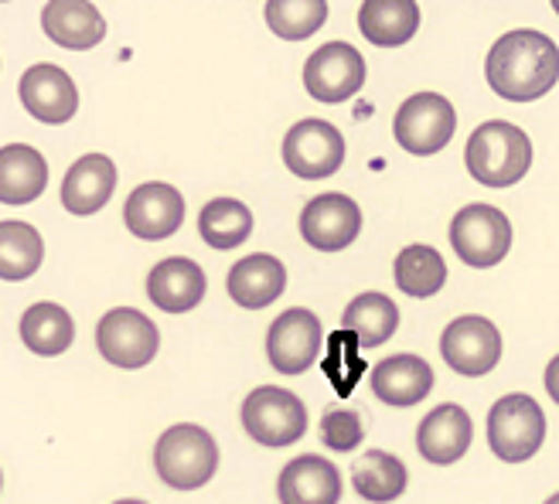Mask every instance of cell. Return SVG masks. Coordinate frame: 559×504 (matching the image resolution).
Masks as SVG:
<instances>
[{"mask_svg":"<svg viewBox=\"0 0 559 504\" xmlns=\"http://www.w3.org/2000/svg\"><path fill=\"white\" fill-rule=\"evenodd\" d=\"M127 229L144 239V242H160L167 236H175L185 221V199L181 191L164 184V181H151V184H140L130 191L127 208Z\"/></svg>","mask_w":559,"mask_h":504,"instance_id":"cell-13","label":"cell"},{"mask_svg":"<svg viewBox=\"0 0 559 504\" xmlns=\"http://www.w3.org/2000/svg\"><path fill=\"white\" fill-rule=\"evenodd\" d=\"M205 273L194 260L171 256L160 260L147 276V297L167 314H188L205 300Z\"/></svg>","mask_w":559,"mask_h":504,"instance_id":"cell-17","label":"cell"},{"mask_svg":"<svg viewBox=\"0 0 559 504\" xmlns=\"http://www.w3.org/2000/svg\"><path fill=\"white\" fill-rule=\"evenodd\" d=\"M117 188V164L106 154H86L79 157L62 181V205L72 215H96L114 199Z\"/></svg>","mask_w":559,"mask_h":504,"instance_id":"cell-20","label":"cell"},{"mask_svg":"<svg viewBox=\"0 0 559 504\" xmlns=\"http://www.w3.org/2000/svg\"><path fill=\"white\" fill-rule=\"evenodd\" d=\"M406 481H409L406 464L400 457H393V454H385V451L361 454L358 464H355V470H352L355 491L366 497V501H376V504L396 501L406 491Z\"/></svg>","mask_w":559,"mask_h":504,"instance_id":"cell-27","label":"cell"},{"mask_svg":"<svg viewBox=\"0 0 559 504\" xmlns=\"http://www.w3.org/2000/svg\"><path fill=\"white\" fill-rule=\"evenodd\" d=\"M48 188V164L32 144L0 147V202L32 205Z\"/></svg>","mask_w":559,"mask_h":504,"instance_id":"cell-23","label":"cell"},{"mask_svg":"<svg viewBox=\"0 0 559 504\" xmlns=\"http://www.w3.org/2000/svg\"><path fill=\"white\" fill-rule=\"evenodd\" d=\"M440 355L457 375L464 379H481L488 375L498 358H501V334L488 317L467 314L457 317L454 324H447L440 338Z\"/></svg>","mask_w":559,"mask_h":504,"instance_id":"cell-12","label":"cell"},{"mask_svg":"<svg viewBox=\"0 0 559 504\" xmlns=\"http://www.w3.org/2000/svg\"><path fill=\"white\" fill-rule=\"evenodd\" d=\"M546 504H559V497H556V494H552V497H549V501H546Z\"/></svg>","mask_w":559,"mask_h":504,"instance_id":"cell-34","label":"cell"},{"mask_svg":"<svg viewBox=\"0 0 559 504\" xmlns=\"http://www.w3.org/2000/svg\"><path fill=\"white\" fill-rule=\"evenodd\" d=\"M0 484H4V478H0Z\"/></svg>","mask_w":559,"mask_h":504,"instance_id":"cell-35","label":"cell"},{"mask_svg":"<svg viewBox=\"0 0 559 504\" xmlns=\"http://www.w3.org/2000/svg\"><path fill=\"white\" fill-rule=\"evenodd\" d=\"M345 331L358 341V348H379L396 334L400 327V307L385 293H361L348 303L342 317Z\"/></svg>","mask_w":559,"mask_h":504,"instance_id":"cell-26","label":"cell"},{"mask_svg":"<svg viewBox=\"0 0 559 504\" xmlns=\"http://www.w3.org/2000/svg\"><path fill=\"white\" fill-rule=\"evenodd\" d=\"M280 504H338L342 473L318 454H304L280 470Z\"/></svg>","mask_w":559,"mask_h":504,"instance_id":"cell-18","label":"cell"},{"mask_svg":"<svg viewBox=\"0 0 559 504\" xmlns=\"http://www.w3.org/2000/svg\"><path fill=\"white\" fill-rule=\"evenodd\" d=\"M99 355L117 369H144L160 351V331L157 324L133 311V307H117L109 311L96 327Z\"/></svg>","mask_w":559,"mask_h":504,"instance_id":"cell-8","label":"cell"},{"mask_svg":"<svg viewBox=\"0 0 559 504\" xmlns=\"http://www.w3.org/2000/svg\"><path fill=\"white\" fill-rule=\"evenodd\" d=\"M21 341L41 358L66 355L75 341V324L66 307L59 303H35L21 317Z\"/></svg>","mask_w":559,"mask_h":504,"instance_id":"cell-25","label":"cell"},{"mask_svg":"<svg viewBox=\"0 0 559 504\" xmlns=\"http://www.w3.org/2000/svg\"><path fill=\"white\" fill-rule=\"evenodd\" d=\"M471 433H474L471 416L461 406H454V403H443V406H437L424 419V423H419L416 446H419V454H424L430 464L447 467V464H457L467 454Z\"/></svg>","mask_w":559,"mask_h":504,"instance_id":"cell-21","label":"cell"},{"mask_svg":"<svg viewBox=\"0 0 559 504\" xmlns=\"http://www.w3.org/2000/svg\"><path fill=\"white\" fill-rule=\"evenodd\" d=\"M284 164L304 181L331 178L345 164V136L328 120H300L284 136Z\"/></svg>","mask_w":559,"mask_h":504,"instance_id":"cell-9","label":"cell"},{"mask_svg":"<svg viewBox=\"0 0 559 504\" xmlns=\"http://www.w3.org/2000/svg\"><path fill=\"white\" fill-rule=\"evenodd\" d=\"M393 276L406 297L427 300L447 284V263L433 245H406L393 263Z\"/></svg>","mask_w":559,"mask_h":504,"instance_id":"cell-28","label":"cell"},{"mask_svg":"<svg viewBox=\"0 0 559 504\" xmlns=\"http://www.w3.org/2000/svg\"><path fill=\"white\" fill-rule=\"evenodd\" d=\"M559 75V55L552 38L543 32H509L501 35L488 59L485 79L488 86L509 103H533L552 93Z\"/></svg>","mask_w":559,"mask_h":504,"instance_id":"cell-1","label":"cell"},{"mask_svg":"<svg viewBox=\"0 0 559 504\" xmlns=\"http://www.w3.org/2000/svg\"><path fill=\"white\" fill-rule=\"evenodd\" d=\"M45 35L69 51H90L106 38V17L90 0H51L41 11Z\"/></svg>","mask_w":559,"mask_h":504,"instance_id":"cell-19","label":"cell"},{"mask_svg":"<svg viewBox=\"0 0 559 504\" xmlns=\"http://www.w3.org/2000/svg\"><path fill=\"white\" fill-rule=\"evenodd\" d=\"M419 27V8L413 0H366L358 11V32L379 48L406 45Z\"/></svg>","mask_w":559,"mask_h":504,"instance_id":"cell-24","label":"cell"},{"mask_svg":"<svg viewBox=\"0 0 559 504\" xmlns=\"http://www.w3.org/2000/svg\"><path fill=\"white\" fill-rule=\"evenodd\" d=\"M433 369L430 361H424L419 355H393L382 358L372 369V392L376 399L393 406V409H409L419 406L433 388Z\"/></svg>","mask_w":559,"mask_h":504,"instance_id":"cell-16","label":"cell"},{"mask_svg":"<svg viewBox=\"0 0 559 504\" xmlns=\"http://www.w3.org/2000/svg\"><path fill=\"white\" fill-rule=\"evenodd\" d=\"M17 96L27 113L41 123H51V127L69 123L79 109V89H75L72 75L59 65H48V62L32 65L21 75Z\"/></svg>","mask_w":559,"mask_h":504,"instance_id":"cell-14","label":"cell"},{"mask_svg":"<svg viewBox=\"0 0 559 504\" xmlns=\"http://www.w3.org/2000/svg\"><path fill=\"white\" fill-rule=\"evenodd\" d=\"M321 341H324V327L318 314L304 311V307H290V311H284L270 324L266 334L270 365L280 375H300L318 361Z\"/></svg>","mask_w":559,"mask_h":504,"instance_id":"cell-11","label":"cell"},{"mask_svg":"<svg viewBox=\"0 0 559 504\" xmlns=\"http://www.w3.org/2000/svg\"><path fill=\"white\" fill-rule=\"evenodd\" d=\"M361 232V208L348 194H318L300 212V236L321 252H338Z\"/></svg>","mask_w":559,"mask_h":504,"instance_id":"cell-15","label":"cell"},{"mask_svg":"<svg viewBox=\"0 0 559 504\" xmlns=\"http://www.w3.org/2000/svg\"><path fill=\"white\" fill-rule=\"evenodd\" d=\"M263 17L276 38L304 41L328 21V0H270Z\"/></svg>","mask_w":559,"mask_h":504,"instance_id":"cell-31","label":"cell"},{"mask_svg":"<svg viewBox=\"0 0 559 504\" xmlns=\"http://www.w3.org/2000/svg\"><path fill=\"white\" fill-rule=\"evenodd\" d=\"M226 290L246 311H260L287 290V266L270 252H253L229 269Z\"/></svg>","mask_w":559,"mask_h":504,"instance_id":"cell-22","label":"cell"},{"mask_svg":"<svg viewBox=\"0 0 559 504\" xmlns=\"http://www.w3.org/2000/svg\"><path fill=\"white\" fill-rule=\"evenodd\" d=\"M366 436V427H361V416L355 409H331L321 419V443L334 454H348Z\"/></svg>","mask_w":559,"mask_h":504,"instance_id":"cell-32","label":"cell"},{"mask_svg":"<svg viewBox=\"0 0 559 504\" xmlns=\"http://www.w3.org/2000/svg\"><path fill=\"white\" fill-rule=\"evenodd\" d=\"M546 416L533 396H506L488 409V446L498 460L525 464L543 451Z\"/></svg>","mask_w":559,"mask_h":504,"instance_id":"cell-4","label":"cell"},{"mask_svg":"<svg viewBox=\"0 0 559 504\" xmlns=\"http://www.w3.org/2000/svg\"><path fill=\"white\" fill-rule=\"evenodd\" d=\"M242 430L263 446H290L307 433V409L294 392L260 385L242 403Z\"/></svg>","mask_w":559,"mask_h":504,"instance_id":"cell-7","label":"cell"},{"mask_svg":"<svg viewBox=\"0 0 559 504\" xmlns=\"http://www.w3.org/2000/svg\"><path fill=\"white\" fill-rule=\"evenodd\" d=\"M117 504H147V501H136V497H123V501H117Z\"/></svg>","mask_w":559,"mask_h":504,"instance_id":"cell-33","label":"cell"},{"mask_svg":"<svg viewBox=\"0 0 559 504\" xmlns=\"http://www.w3.org/2000/svg\"><path fill=\"white\" fill-rule=\"evenodd\" d=\"M157 478L175 491H199L218 470V446L215 436L194 423H178L164 430L154 446Z\"/></svg>","mask_w":559,"mask_h":504,"instance_id":"cell-3","label":"cell"},{"mask_svg":"<svg viewBox=\"0 0 559 504\" xmlns=\"http://www.w3.org/2000/svg\"><path fill=\"white\" fill-rule=\"evenodd\" d=\"M457 130V109L440 93H416L409 96L393 120L396 144L413 157L440 154Z\"/></svg>","mask_w":559,"mask_h":504,"instance_id":"cell-5","label":"cell"},{"mask_svg":"<svg viewBox=\"0 0 559 504\" xmlns=\"http://www.w3.org/2000/svg\"><path fill=\"white\" fill-rule=\"evenodd\" d=\"M451 245L471 269L498 266L512 249V221L491 205H467L451 221Z\"/></svg>","mask_w":559,"mask_h":504,"instance_id":"cell-6","label":"cell"},{"mask_svg":"<svg viewBox=\"0 0 559 504\" xmlns=\"http://www.w3.org/2000/svg\"><path fill=\"white\" fill-rule=\"evenodd\" d=\"M253 232V212L236 199H215L199 215V236L212 249H236Z\"/></svg>","mask_w":559,"mask_h":504,"instance_id":"cell-30","label":"cell"},{"mask_svg":"<svg viewBox=\"0 0 559 504\" xmlns=\"http://www.w3.org/2000/svg\"><path fill=\"white\" fill-rule=\"evenodd\" d=\"M467 175L485 188H512L533 164V144L525 130L506 120H488L471 133L464 151Z\"/></svg>","mask_w":559,"mask_h":504,"instance_id":"cell-2","label":"cell"},{"mask_svg":"<svg viewBox=\"0 0 559 504\" xmlns=\"http://www.w3.org/2000/svg\"><path fill=\"white\" fill-rule=\"evenodd\" d=\"M45 260L41 232L27 221H0V279H27L35 276Z\"/></svg>","mask_w":559,"mask_h":504,"instance_id":"cell-29","label":"cell"},{"mask_svg":"<svg viewBox=\"0 0 559 504\" xmlns=\"http://www.w3.org/2000/svg\"><path fill=\"white\" fill-rule=\"evenodd\" d=\"M366 86V59L345 41L321 45L304 65V89L318 103H345Z\"/></svg>","mask_w":559,"mask_h":504,"instance_id":"cell-10","label":"cell"}]
</instances>
